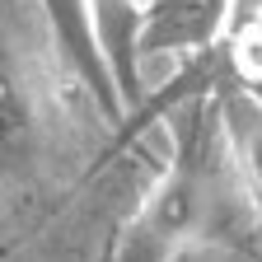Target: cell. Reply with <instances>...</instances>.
I'll return each mask as SVG.
<instances>
[{
  "instance_id": "cell-1",
  "label": "cell",
  "mask_w": 262,
  "mask_h": 262,
  "mask_svg": "<svg viewBox=\"0 0 262 262\" xmlns=\"http://www.w3.org/2000/svg\"><path fill=\"white\" fill-rule=\"evenodd\" d=\"M220 211V178L211 155V131L202 113H187L173 155L141 206L131 211L113 239V262H178L211 239V220Z\"/></svg>"
},
{
  "instance_id": "cell-2",
  "label": "cell",
  "mask_w": 262,
  "mask_h": 262,
  "mask_svg": "<svg viewBox=\"0 0 262 262\" xmlns=\"http://www.w3.org/2000/svg\"><path fill=\"white\" fill-rule=\"evenodd\" d=\"M42 10V19L52 24V38L61 47V56L75 66L80 84L103 103L108 113L122 108V89L103 61V47H98V24H94V0H33Z\"/></svg>"
},
{
  "instance_id": "cell-3",
  "label": "cell",
  "mask_w": 262,
  "mask_h": 262,
  "mask_svg": "<svg viewBox=\"0 0 262 262\" xmlns=\"http://www.w3.org/2000/svg\"><path fill=\"white\" fill-rule=\"evenodd\" d=\"M220 136L229 145V169L239 173L248 202L262 215V89L234 84L220 94Z\"/></svg>"
},
{
  "instance_id": "cell-4",
  "label": "cell",
  "mask_w": 262,
  "mask_h": 262,
  "mask_svg": "<svg viewBox=\"0 0 262 262\" xmlns=\"http://www.w3.org/2000/svg\"><path fill=\"white\" fill-rule=\"evenodd\" d=\"M257 19H262V0H225V5H220L225 38H229V33H239V28H248V24H257Z\"/></svg>"
},
{
  "instance_id": "cell-5",
  "label": "cell",
  "mask_w": 262,
  "mask_h": 262,
  "mask_svg": "<svg viewBox=\"0 0 262 262\" xmlns=\"http://www.w3.org/2000/svg\"><path fill=\"white\" fill-rule=\"evenodd\" d=\"M178 262H253V257H244V253H234V248H225V244L206 239L202 248H192V253H187V257H178Z\"/></svg>"
}]
</instances>
